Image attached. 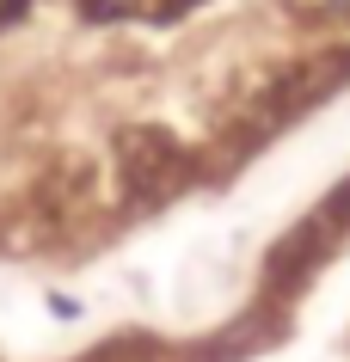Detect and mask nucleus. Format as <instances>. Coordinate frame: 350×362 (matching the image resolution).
Masks as SVG:
<instances>
[{"label":"nucleus","mask_w":350,"mask_h":362,"mask_svg":"<svg viewBox=\"0 0 350 362\" xmlns=\"http://www.w3.org/2000/svg\"><path fill=\"white\" fill-rule=\"evenodd\" d=\"M117 160H123V185L129 197H160L185 178V148L173 135H123L117 141Z\"/></svg>","instance_id":"1"}]
</instances>
